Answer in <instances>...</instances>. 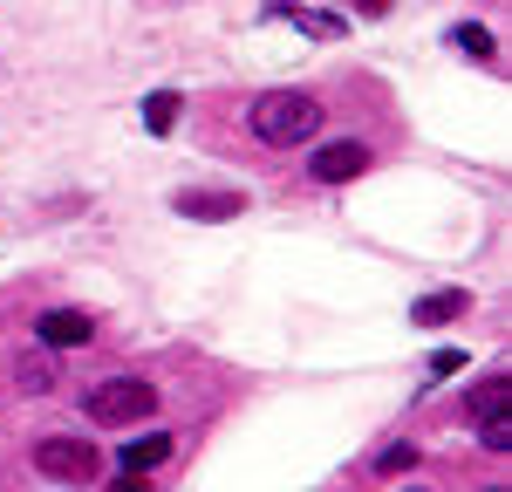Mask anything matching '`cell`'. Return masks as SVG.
Returning <instances> with one entry per match:
<instances>
[{
	"instance_id": "obj_1",
	"label": "cell",
	"mask_w": 512,
	"mask_h": 492,
	"mask_svg": "<svg viewBox=\"0 0 512 492\" xmlns=\"http://www.w3.org/2000/svg\"><path fill=\"white\" fill-rule=\"evenodd\" d=\"M253 137L274 144V151H294V144L321 137V103L301 96V89H267V96L253 103Z\"/></svg>"
},
{
	"instance_id": "obj_2",
	"label": "cell",
	"mask_w": 512,
	"mask_h": 492,
	"mask_svg": "<svg viewBox=\"0 0 512 492\" xmlns=\"http://www.w3.org/2000/svg\"><path fill=\"white\" fill-rule=\"evenodd\" d=\"M151 410H158V390H151L144 376H110V383H96V390L82 397V417H89V424H110V431L144 424Z\"/></svg>"
},
{
	"instance_id": "obj_3",
	"label": "cell",
	"mask_w": 512,
	"mask_h": 492,
	"mask_svg": "<svg viewBox=\"0 0 512 492\" xmlns=\"http://www.w3.org/2000/svg\"><path fill=\"white\" fill-rule=\"evenodd\" d=\"M35 472L48 486H96L103 458H96L89 438H48V445H35Z\"/></svg>"
},
{
	"instance_id": "obj_4",
	"label": "cell",
	"mask_w": 512,
	"mask_h": 492,
	"mask_svg": "<svg viewBox=\"0 0 512 492\" xmlns=\"http://www.w3.org/2000/svg\"><path fill=\"white\" fill-rule=\"evenodd\" d=\"M89 335H96V322H89L82 308H48V315L35 322V342H41V349H82Z\"/></svg>"
},
{
	"instance_id": "obj_5",
	"label": "cell",
	"mask_w": 512,
	"mask_h": 492,
	"mask_svg": "<svg viewBox=\"0 0 512 492\" xmlns=\"http://www.w3.org/2000/svg\"><path fill=\"white\" fill-rule=\"evenodd\" d=\"M362 164H369V151L349 144V137H342V144H321V151H315V185H349Z\"/></svg>"
},
{
	"instance_id": "obj_6",
	"label": "cell",
	"mask_w": 512,
	"mask_h": 492,
	"mask_svg": "<svg viewBox=\"0 0 512 492\" xmlns=\"http://www.w3.org/2000/svg\"><path fill=\"white\" fill-rule=\"evenodd\" d=\"M171 205L185 219H239L246 212V192H171Z\"/></svg>"
},
{
	"instance_id": "obj_7",
	"label": "cell",
	"mask_w": 512,
	"mask_h": 492,
	"mask_svg": "<svg viewBox=\"0 0 512 492\" xmlns=\"http://www.w3.org/2000/svg\"><path fill=\"white\" fill-rule=\"evenodd\" d=\"M465 308H472L465 287H437V294H424V301L410 308V322H417V328H444V322H458Z\"/></svg>"
},
{
	"instance_id": "obj_8",
	"label": "cell",
	"mask_w": 512,
	"mask_h": 492,
	"mask_svg": "<svg viewBox=\"0 0 512 492\" xmlns=\"http://www.w3.org/2000/svg\"><path fill=\"white\" fill-rule=\"evenodd\" d=\"M164 458H171V431H144V438H130V445H123V472H137V479H151V472H158Z\"/></svg>"
},
{
	"instance_id": "obj_9",
	"label": "cell",
	"mask_w": 512,
	"mask_h": 492,
	"mask_svg": "<svg viewBox=\"0 0 512 492\" xmlns=\"http://www.w3.org/2000/svg\"><path fill=\"white\" fill-rule=\"evenodd\" d=\"M506 404H512V376H485L472 397H465V417H472V424H485V417H499Z\"/></svg>"
},
{
	"instance_id": "obj_10",
	"label": "cell",
	"mask_w": 512,
	"mask_h": 492,
	"mask_svg": "<svg viewBox=\"0 0 512 492\" xmlns=\"http://www.w3.org/2000/svg\"><path fill=\"white\" fill-rule=\"evenodd\" d=\"M171 123H178V89L144 96V130H151V137H171Z\"/></svg>"
},
{
	"instance_id": "obj_11",
	"label": "cell",
	"mask_w": 512,
	"mask_h": 492,
	"mask_svg": "<svg viewBox=\"0 0 512 492\" xmlns=\"http://www.w3.org/2000/svg\"><path fill=\"white\" fill-rule=\"evenodd\" d=\"M451 41H458V48H465L472 62H492V55H499V41H492V28H478V21H458V28H451Z\"/></svg>"
},
{
	"instance_id": "obj_12",
	"label": "cell",
	"mask_w": 512,
	"mask_h": 492,
	"mask_svg": "<svg viewBox=\"0 0 512 492\" xmlns=\"http://www.w3.org/2000/svg\"><path fill=\"white\" fill-rule=\"evenodd\" d=\"M410 465H417V445H383V451H376V465H369V472H376V479H403Z\"/></svg>"
},
{
	"instance_id": "obj_13",
	"label": "cell",
	"mask_w": 512,
	"mask_h": 492,
	"mask_svg": "<svg viewBox=\"0 0 512 492\" xmlns=\"http://www.w3.org/2000/svg\"><path fill=\"white\" fill-rule=\"evenodd\" d=\"M14 383H21V390H48V383H55V363H48V356H28V363H14Z\"/></svg>"
},
{
	"instance_id": "obj_14",
	"label": "cell",
	"mask_w": 512,
	"mask_h": 492,
	"mask_svg": "<svg viewBox=\"0 0 512 492\" xmlns=\"http://www.w3.org/2000/svg\"><path fill=\"white\" fill-rule=\"evenodd\" d=\"M478 438H485V451H512V417L499 410V417H485L478 424Z\"/></svg>"
},
{
	"instance_id": "obj_15",
	"label": "cell",
	"mask_w": 512,
	"mask_h": 492,
	"mask_svg": "<svg viewBox=\"0 0 512 492\" xmlns=\"http://www.w3.org/2000/svg\"><path fill=\"white\" fill-rule=\"evenodd\" d=\"M458 369H465L458 349H437V356H431V376H458Z\"/></svg>"
},
{
	"instance_id": "obj_16",
	"label": "cell",
	"mask_w": 512,
	"mask_h": 492,
	"mask_svg": "<svg viewBox=\"0 0 512 492\" xmlns=\"http://www.w3.org/2000/svg\"><path fill=\"white\" fill-rule=\"evenodd\" d=\"M383 7H390V0H355V14H383Z\"/></svg>"
}]
</instances>
